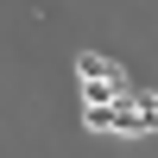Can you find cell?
<instances>
[{
    "label": "cell",
    "instance_id": "1",
    "mask_svg": "<svg viewBox=\"0 0 158 158\" xmlns=\"http://www.w3.org/2000/svg\"><path fill=\"white\" fill-rule=\"evenodd\" d=\"M76 76H82V101H89V114H108L114 101H127V82L114 76L108 57H95V51H82V57H76Z\"/></svg>",
    "mask_w": 158,
    "mask_h": 158
}]
</instances>
